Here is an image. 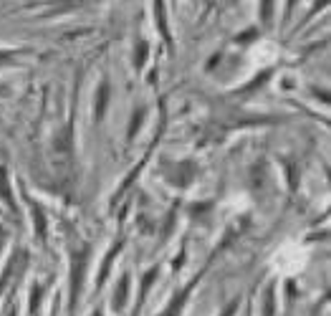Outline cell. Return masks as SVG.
Listing matches in <instances>:
<instances>
[{"instance_id":"obj_1","label":"cell","mask_w":331,"mask_h":316,"mask_svg":"<svg viewBox=\"0 0 331 316\" xmlns=\"http://www.w3.org/2000/svg\"><path fill=\"white\" fill-rule=\"evenodd\" d=\"M89 253L86 251H78L73 256V279H71V304H76L78 294H81V279H84V266H86Z\"/></svg>"},{"instance_id":"obj_2","label":"cell","mask_w":331,"mask_h":316,"mask_svg":"<svg viewBox=\"0 0 331 316\" xmlns=\"http://www.w3.org/2000/svg\"><path fill=\"white\" fill-rule=\"evenodd\" d=\"M0 197L15 210V203H13V195H10V185H8V172L5 167H0Z\"/></svg>"},{"instance_id":"obj_3","label":"cell","mask_w":331,"mask_h":316,"mask_svg":"<svg viewBox=\"0 0 331 316\" xmlns=\"http://www.w3.org/2000/svg\"><path fill=\"white\" fill-rule=\"evenodd\" d=\"M127 289H129V276H121L119 291L114 294V306L116 309H124V304H127Z\"/></svg>"},{"instance_id":"obj_4","label":"cell","mask_w":331,"mask_h":316,"mask_svg":"<svg viewBox=\"0 0 331 316\" xmlns=\"http://www.w3.org/2000/svg\"><path fill=\"white\" fill-rule=\"evenodd\" d=\"M119 251H121V241H119V243H116V246H114V248L109 251V256H106V261H104V268H101V276H99V286H101V284L106 281V276H109V268H111V261H114V258L119 256Z\"/></svg>"},{"instance_id":"obj_5","label":"cell","mask_w":331,"mask_h":316,"mask_svg":"<svg viewBox=\"0 0 331 316\" xmlns=\"http://www.w3.org/2000/svg\"><path fill=\"white\" fill-rule=\"evenodd\" d=\"M33 220H35L38 235H40V238H46V215H43V210H40L38 205H33Z\"/></svg>"},{"instance_id":"obj_6","label":"cell","mask_w":331,"mask_h":316,"mask_svg":"<svg viewBox=\"0 0 331 316\" xmlns=\"http://www.w3.org/2000/svg\"><path fill=\"white\" fill-rule=\"evenodd\" d=\"M187 294H190V291L185 289V291L180 294V299H175V301L170 304V309H167V314H164V316H177V314H180V309H182V304H185V299H187Z\"/></svg>"},{"instance_id":"obj_7","label":"cell","mask_w":331,"mask_h":316,"mask_svg":"<svg viewBox=\"0 0 331 316\" xmlns=\"http://www.w3.org/2000/svg\"><path fill=\"white\" fill-rule=\"evenodd\" d=\"M106 99H109V86L104 84V86L99 89V99H96V116H101V114H104V106H106Z\"/></svg>"},{"instance_id":"obj_8","label":"cell","mask_w":331,"mask_h":316,"mask_svg":"<svg viewBox=\"0 0 331 316\" xmlns=\"http://www.w3.org/2000/svg\"><path fill=\"white\" fill-rule=\"evenodd\" d=\"M56 147H61V152H68L71 149V129H63L61 139H56Z\"/></svg>"},{"instance_id":"obj_9","label":"cell","mask_w":331,"mask_h":316,"mask_svg":"<svg viewBox=\"0 0 331 316\" xmlns=\"http://www.w3.org/2000/svg\"><path fill=\"white\" fill-rule=\"evenodd\" d=\"M154 279H157V268H152V271L144 276V281H142V296L149 291V286H152V281H154Z\"/></svg>"},{"instance_id":"obj_10","label":"cell","mask_w":331,"mask_h":316,"mask_svg":"<svg viewBox=\"0 0 331 316\" xmlns=\"http://www.w3.org/2000/svg\"><path fill=\"white\" fill-rule=\"evenodd\" d=\"M263 309H266V316H273V291H271V289L266 291V304H263Z\"/></svg>"},{"instance_id":"obj_11","label":"cell","mask_w":331,"mask_h":316,"mask_svg":"<svg viewBox=\"0 0 331 316\" xmlns=\"http://www.w3.org/2000/svg\"><path fill=\"white\" fill-rule=\"evenodd\" d=\"M40 291H43L40 286H35V289H33V296H30V311H33V314H35V309H38V301H40Z\"/></svg>"},{"instance_id":"obj_12","label":"cell","mask_w":331,"mask_h":316,"mask_svg":"<svg viewBox=\"0 0 331 316\" xmlns=\"http://www.w3.org/2000/svg\"><path fill=\"white\" fill-rule=\"evenodd\" d=\"M144 58H147V43H139V53H137V68L144 66Z\"/></svg>"},{"instance_id":"obj_13","label":"cell","mask_w":331,"mask_h":316,"mask_svg":"<svg viewBox=\"0 0 331 316\" xmlns=\"http://www.w3.org/2000/svg\"><path fill=\"white\" fill-rule=\"evenodd\" d=\"M235 309H238V301H233V304H230V306L223 311V316H233V311H235Z\"/></svg>"},{"instance_id":"obj_14","label":"cell","mask_w":331,"mask_h":316,"mask_svg":"<svg viewBox=\"0 0 331 316\" xmlns=\"http://www.w3.org/2000/svg\"><path fill=\"white\" fill-rule=\"evenodd\" d=\"M271 15V3H263V18Z\"/></svg>"},{"instance_id":"obj_15","label":"cell","mask_w":331,"mask_h":316,"mask_svg":"<svg viewBox=\"0 0 331 316\" xmlns=\"http://www.w3.org/2000/svg\"><path fill=\"white\" fill-rule=\"evenodd\" d=\"M94 316H104V314H101V311H96V314H94Z\"/></svg>"}]
</instances>
